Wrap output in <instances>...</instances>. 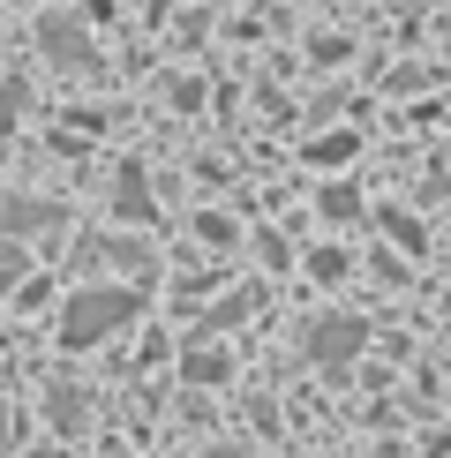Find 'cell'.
I'll use <instances>...</instances> for the list:
<instances>
[{
	"label": "cell",
	"mask_w": 451,
	"mask_h": 458,
	"mask_svg": "<svg viewBox=\"0 0 451 458\" xmlns=\"http://www.w3.org/2000/svg\"><path fill=\"white\" fill-rule=\"evenodd\" d=\"M188 376H196V384H218V376H226V353H188Z\"/></svg>",
	"instance_id": "5b68a950"
},
{
	"label": "cell",
	"mask_w": 451,
	"mask_h": 458,
	"mask_svg": "<svg viewBox=\"0 0 451 458\" xmlns=\"http://www.w3.org/2000/svg\"><path fill=\"white\" fill-rule=\"evenodd\" d=\"M0 428H8V406H0Z\"/></svg>",
	"instance_id": "30bf717a"
},
{
	"label": "cell",
	"mask_w": 451,
	"mask_h": 458,
	"mask_svg": "<svg viewBox=\"0 0 451 458\" xmlns=\"http://www.w3.org/2000/svg\"><path fill=\"white\" fill-rule=\"evenodd\" d=\"M444 46H451V15H444Z\"/></svg>",
	"instance_id": "9c48e42d"
},
{
	"label": "cell",
	"mask_w": 451,
	"mask_h": 458,
	"mask_svg": "<svg viewBox=\"0 0 451 458\" xmlns=\"http://www.w3.org/2000/svg\"><path fill=\"white\" fill-rule=\"evenodd\" d=\"M196 458H256L249 444H218V451H196Z\"/></svg>",
	"instance_id": "ba28073f"
},
{
	"label": "cell",
	"mask_w": 451,
	"mask_h": 458,
	"mask_svg": "<svg viewBox=\"0 0 451 458\" xmlns=\"http://www.w3.org/2000/svg\"><path fill=\"white\" fill-rule=\"evenodd\" d=\"M143 309V293H128V285H83V293H68V309H61V346H98V338L113 331H128Z\"/></svg>",
	"instance_id": "6da1fadb"
},
{
	"label": "cell",
	"mask_w": 451,
	"mask_h": 458,
	"mask_svg": "<svg viewBox=\"0 0 451 458\" xmlns=\"http://www.w3.org/2000/svg\"><path fill=\"white\" fill-rule=\"evenodd\" d=\"M362 338H369L362 316H331V323H309L301 331V353L309 360H346V353H362Z\"/></svg>",
	"instance_id": "7a4b0ae2"
},
{
	"label": "cell",
	"mask_w": 451,
	"mask_h": 458,
	"mask_svg": "<svg viewBox=\"0 0 451 458\" xmlns=\"http://www.w3.org/2000/svg\"><path fill=\"white\" fill-rule=\"evenodd\" d=\"M0 225H8V233H53V225H61V203H23L15 196L8 211H0Z\"/></svg>",
	"instance_id": "277c9868"
},
{
	"label": "cell",
	"mask_w": 451,
	"mask_h": 458,
	"mask_svg": "<svg viewBox=\"0 0 451 458\" xmlns=\"http://www.w3.org/2000/svg\"><path fill=\"white\" fill-rule=\"evenodd\" d=\"M121 211H136V218H150V203H143V174H121Z\"/></svg>",
	"instance_id": "8992f818"
},
{
	"label": "cell",
	"mask_w": 451,
	"mask_h": 458,
	"mask_svg": "<svg viewBox=\"0 0 451 458\" xmlns=\"http://www.w3.org/2000/svg\"><path fill=\"white\" fill-rule=\"evenodd\" d=\"M324 211L331 218H353V188H324Z\"/></svg>",
	"instance_id": "52a82bcc"
},
{
	"label": "cell",
	"mask_w": 451,
	"mask_h": 458,
	"mask_svg": "<svg viewBox=\"0 0 451 458\" xmlns=\"http://www.w3.org/2000/svg\"><path fill=\"white\" fill-rule=\"evenodd\" d=\"M38 46H46V61H61V68H90V46H83V30H75L68 15H46V23H38Z\"/></svg>",
	"instance_id": "3957f363"
}]
</instances>
